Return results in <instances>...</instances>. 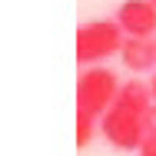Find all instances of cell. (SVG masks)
Returning a JSON list of instances; mask_svg holds the SVG:
<instances>
[{"mask_svg": "<svg viewBox=\"0 0 156 156\" xmlns=\"http://www.w3.org/2000/svg\"><path fill=\"white\" fill-rule=\"evenodd\" d=\"M146 133H156V100H153V106L146 110Z\"/></svg>", "mask_w": 156, "mask_h": 156, "instance_id": "obj_8", "label": "cell"}, {"mask_svg": "<svg viewBox=\"0 0 156 156\" xmlns=\"http://www.w3.org/2000/svg\"><path fill=\"white\" fill-rule=\"evenodd\" d=\"M153 106V90L143 80H126L113 106L100 116V133L113 150L140 153L146 140V110Z\"/></svg>", "mask_w": 156, "mask_h": 156, "instance_id": "obj_1", "label": "cell"}, {"mask_svg": "<svg viewBox=\"0 0 156 156\" xmlns=\"http://www.w3.org/2000/svg\"><path fill=\"white\" fill-rule=\"evenodd\" d=\"M100 129V120L90 116V113H80L76 110V146H87L93 140V133Z\"/></svg>", "mask_w": 156, "mask_h": 156, "instance_id": "obj_6", "label": "cell"}, {"mask_svg": "<svg viewBox=\"0 0 156 156\" xmlns=\"http://www.w3.org/2000/svg\"><path fill=\"white\" fill-rule=\"evenodd\" d=\"M120 87H123V83H120V76H116L110 66H103V63L87 66V70L80 73V80H76V110L100 120V116L113 106Z\"/></svg>", "mask_w": 156, "mask_h": 156, "instance_id": "obj_3", "label": "cell"}, {"mask_svg": "<svg viewBox=\"0 0 156 156\" xmlns=\"http://www.w3.org/2000/svg\"><path fill=\"white\" fill-rule=\"evenodd\" d=\"M123 43H126V33L116 23V17H110V20H87L76 30V63L80 66L106 63L110 57H120Z\"/></svg>", "mask_w": 156, "mask_h": 156, "instance_id": "obj_2", "label": "cell"}, {"mask_svg": "<svg viewBox=\"0 0 156 156\" xmlns=\"http://www.w3.org/2000/svg\"><path fill=\"white\" fill-rule=\"evenodd\" d=\"M140 156H156V133H146V140L140 146Z\"/></svg>", "mask_w": 156, "mask_h": 156, "instance_id": "obj_7", "label": "cell"}, {"mask_svg": "<svg viewBox=\"0 0 156 156\" xmlns=\"http://www.w3.org/2000/svg\"><path fill=\"white\" fill-rule=\"evenodd\" d=\"M116 23L126 37H156V3L153 0H123L116 7Z\"/></svg>", "mask_w": 156, "mask_h": 156, "instance_id": "obj_4", "label": "cell"}, {"mask_svg": "<svg viewBox=\"0 0 156 156\" xmlns=\"http://www.w3.org/2000/svg\"><path fill=\"white\" fill-rule=\"evenodd\" d=\"M153 3H156V0H153Z\"/></svg>", "mask_w": 156, "mask_h": 156, "instance_id": "obj_10", "label": "cell"}, {"mask_svg": "<svg viewBox=\"0 0 156 156\" xmlns=\"http://www.w3.org/2000/svg\"><path fill=\"white\" fill-rule=\"evenodd\" d=\"M146 83H150V90H153V100H156V70L150 73V80H146Z\"/></svg>", "mask_w": 156, "mask_h": 156, "instance_id": "obj_9", "label": "cell"}, {"mask_svg": "<svg viewBox=\"0 0 156 156\" xmlns=\"http://www.w3.org/2000/svg\"><path fill=\"white\" fill-rule=\"evenodd\" d=\"M120 60L129 73H153L156 70V37H126Z\"/></svg>", "mask_w": 156, "mask_h": 156, "instance_id": "obj_5", "label": "cell"}]
</instances>
